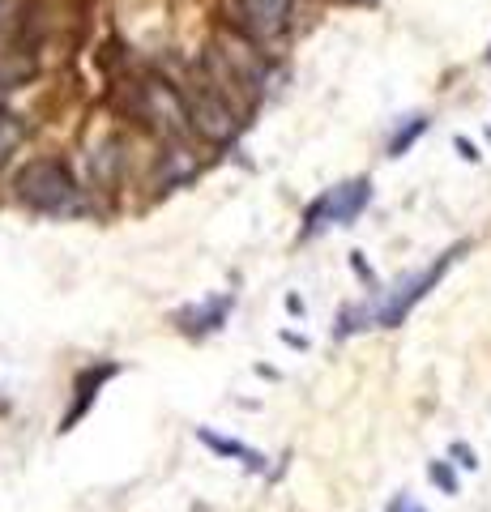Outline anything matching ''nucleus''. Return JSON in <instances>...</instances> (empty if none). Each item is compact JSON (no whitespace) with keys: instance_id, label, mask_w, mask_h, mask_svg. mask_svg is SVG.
<instances>
[{"instance_id":"f257e3e1","label":"nucleus","mask_w":491,"mask_h":512,"mask_svg":"<svg viewBox=\"0 0 491 512\" xmlns=\"http://www.w3.org/2000/svg\"><path fill=\"white\" fill-rule=\"evenodd\" d=\"M18 201L39 214H69L77 210V180L60 158H30L18 171Z\"/></svg>"},{"instance_id":"f03ea898","label":"nucleus","mask_w":491,"mask_h":512,"mask_svg":"<svg viewBox=\"0 0 491 512\" xmlns=\"http://www.w3.org/2000/svg\"><path fill=\"white\" fill-rule=\"evenodd\" d=\"M184 103H188V120H193V133L201 141H210V146H227V141L240 137V107L235 99H227L223 90H218L210 77L197 86L184 90Z\"/></svg>"},{"instance_id":"7ed1b4c3","label":"nucleus","mask_w":491,"mask_h":512,"mask_svg":"<svg viewBox=\"0 0 491 512\" xmlns=\"http://www.w3.org/2000/svg\"><path fill=\"white\" fill-rule=\"evenodd\" d=\"M372 201V180L368 175H355V180H342L334 188H325L308 210H304V227H299V239L321 235L325 227H351V222L368 210Z\"/></svg>"},{"instance_id":"20e7f679","label":"nucleus","mask_w":491,"mask_h":512,"mask_svg":"<svg viewBox=\"0 0 491 512\" xmlns=\"http://www.w3.org/2000/svg\"><path fill=\"white\" fill-rule=\"evenodd\" d=\"M462 252H470V244H466V239H462V244H453V248H445V252H440L436 261L427 265V269H419L415 278H406V282L398 286V291H389V299H385V303H380V308H376V325H380V329H398L402 320H406L410 312H415V308H419V303H423L427 295L436 291V286H440V278H445L449 269H453L457 261H462Z\"/></svg>"},{"instance_id":"39448f33","label":"nucleus","mask_w":491,"mask_h":512,"mask_svg":"<svg viewBox=\"0 0 491 512\" xmlns=\"http://www.w3.org/2000/svg\"><path fill=\"white\" fill-rule=\"evenodd\" d=\"M137 90H141L137 111H141L146 120H154V124L163 128V133H171V137H188V133H193L184 90H176L171 82H158V77H146V82H141Z\"/></svg>"},{"instance_id":"423d86ee","label":"nucleus","mask_w":491,"mask_h":512,"mask_svg":"<svg viewBox=\"0 0 491 512\" xmlns=\"http://www.w3.org/2000/svg\"><path fill=\"white\" fill-rule=\"evenodd\" d=\"M295 0H235V26L244 30L252 43H269L287 35Z\"/></svg>"},{"instance_id":"0eeeda50","label":"nucleus","mask_w":491,"mask_h":512,"mask_svg":"<svg viewBox=\"0 0 491 512\" xmlns=\"http://www.w3.org/2000/svg\"><path fill=\"white\" fill-rule=\"evenodd\" d=\"M112 376H120V363H94V367H86V372L77 376V384H73V402H69V410H65V419H60V431H73L77 423L86 419L90 406L99 402L103 384L112 380Z\"/></svg>"},{"instance_id":"6e6552de","label":"nucleus","mask_w":491,"mask_h":512,"mask_svg":"<svg viewBox=\"0 0 491 512\" xmlns=\"http://www.w3.org/2000/svg\"><path fill=\"white\" fill-rule=\"evenodd\" d=\"M231 308H235V295H214L205 303H188V308L176 312V325H180V333H188V338H205V333H218L227 325Z\"/></svg>"},{"instance_id":"1a4fd4ad","label":"nucleus","mask_w":491,"mask_h":512,"mask_svg":"<svg viewBox=\"0 0 491 512\" xmlns=\"http://www.w3.org/2000/svg\"><path fill=\"white\" fill-rule=\"evenodd\" d=\"M197 440L210 448V453H218V457H227V461H240L244 470H252V474H265V453H257V448H248V444H240V440H231V436H218V431H210V427H197Z\"/></svg>"},{"instance_id":"9d476101","label":"nucleus","mask_w":491,"mask_h":512,"mask_svg":"<svg viewBox=\"0 0 491 512\" xmlns=\"http://www.w3.org/2000/svg\"><path fill=\"white\" fill-rule=\"evenodd\" d=\"M427 124H432V120H427L423 111H419V116H406V120L398 124V133L389 137V158H402V154H406V150L415 146V141L427 133Z\"/></svg>"},{"instance_id":"9b49d317","label":"nucleus","mask_w":491,"mask_h":512,"mask_svg":"<svg viewBox=\"0 0 491 512\" xmlns=\"http://www.w3.org/2000/svg\"><path fill=\"white\" fill-rule=\"evenodd\" d=\"M26 141V124H22V116H13V111H0V163L18 150Z\"/></svg>"},{"instance_id":"f8f14e48","label":"nucleus","mask_w":491,"mask_h":512,"mask_svg":"<svg viewBox=\"0 0 491 512\" xmlns=\"http://www.w3.org/2000/svg\"><path fill=\"white\" fill-rule=\"evenodd\" d=\"M30 73H35V60H30V56H9V60H0V90L22 86Z\"/></svg>"},{"instance_id":"ddd939ff","label":"nucleus","mask_w":491,"mask_h":512,"mask_svg":"<svg viewBox=\"0 0 491 512\" xmlns=\"http://www.w3.org/2000/svg\"><path fill=\"white\" fill-rule=\"evenodd\" d=\"M427 478H432V483H436L440 491H445V495H457V491H462V483H457V470H453V461H445V457H440V461H427Z\"/></svg>"},{"instance_id":"4468645a","label":"nucleus","mask_w":491,"mask_h":512,"mask_svg":"<svg viewBox=\"0 0 491 512\" xmlns=\"http://www.w3.org/2000/svg\"><path fill=\"white\" fill-rule=\"evenodd\" d=\"M449 457H453V466H462V470H479V453H474L470 444H449Z\"/></svg>"},{"instance_id":"2eb2a0df","label":"nucleus","mask_w":491,"mask_h":512,"mask_svg":"<svg viewBox=\"0 0 491 512\" xmlns=\"http://www.w3.org/2000/svg\"><path fill=\"white\" fill-rule=\"evenodd\" d=\"M453 150H457V154H462V158H466V163H479V158H483V154H479V146H474V141H470V137H453Z\"/></svg>"},{"instance_id":"dca6fc26","label":"nucleus","mask_w":491,"mask_h":512,"mask_svg":"<svg viewBox=\"0 0 491 512\" xmlns=\"http://www.w3.org/2000/svg\"><path fill=\"white\" fill-rule=\"evenodd\" d=\"M351 269H355V274H359L363 282H368V286H376V274H372V265L363 261V252H351Z\"/></svg>"},{"instance_id":"f3484780","label":"nucleus","mask_w":491,"mask_h":512,"mask_svg":"<svg viewBox=\"0 0 491 512\" xmlns=\"http://www.w3.org/2000/svg\"><path fill=\"white\" fill-rule=\"evenodd\" d=\"M389 512H423V508H419V504H410L406 495H402V500H393V504H389Z\"/></svg>"},{"instance_id":"a211bd4d","label":"nucleus","mask_w":491,"mask_h":512,"mask_svg":"<svg viewBox=\"0 0 491 512\" xmlns=\"http://www.w3.org/2000/svg\"><path fill=\"white\" fill-rule=\"evenodd\" d=\"M282 342H287V346H295V350H308V338H299V333H282Z\"/></svg>"},{"instance_id":"6ab92c4d","label":"nucleus","mask_w":491,"mask_h":512,"mask_svg":"<svg viewBox=\"0 0 491 512\" xmlns=\"http://www.w3.org/2000/svg\"><path fill=\"white\" fill-rule=\"evenodd\" d=\"M287 312H291V316H304V299H299V295H287Z\"/></svg>"},{"instance_id":"aec40b11","label":"nucleus","mask_w":491,"mask_h":512,"mask_svg":"<svg viewBox=\"0 0 491 512\" xmlns=\"http://www.w3.org/2000/svg\"><path fill=\"white\" fill-rule=\"evenodd\" d=\"M487 64H491V47H487Z\"/></svg>"},{"instance_id":"412c9836","label":"nucleus","mask_w":491,"mask_h":512,"mask_svg":"<svg viewBox=\"0 0 491 512\" xmlns=\"http://www.w3.org/2000/svg\"><path fill=\"white\" fill-rule=\"evenodd\" d=\"M0 410H5V402H0Z\"/></svg>"}]
</instances>
